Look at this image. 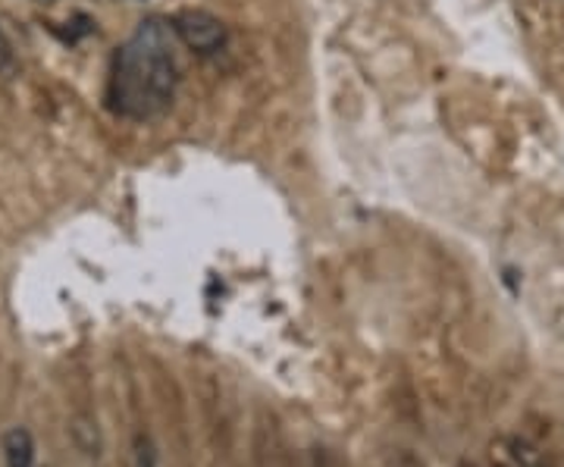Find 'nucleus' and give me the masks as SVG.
<instances>
[{
    "mask_svg": "<svg viewBox=\"0 0 564 467\" xmlns=\"http://www.w3.org/2000/svg\"><path fill=\"white\" fill-rule=\"evenodd\" d=\"M176 32L161 17L139 22L113 57L107 101L126 120H154L163 113L180 85Z\"/></svg>",
    "mask_w": 564,
    "mask_h": 467,
    "instance_id": "nucleus-1",
    "label": "nucleus"
},
{
    "mask_svg": "<svg viewBox=\"0 0 564 467\" xmlns=\"http://www.w3.org/2000/svg\"><path fill=\"white\" fill-rule=\"evenodd\" d=\"M170 25H173L176 39L202 57H214L229 44V32H226L223 20H217L207 10H182L170 20Z\"/></svg>",
    "mask_w": 564,
    "mask_h": 467,
    "instance_id": "nucleus-2",
    "label": "nucleus"
},
{
    "mask_svg": "<svg viewBox=\"0 0 564 467\" xmlns=\"http://www.w3.org/2000/svg\"><path fill=\"white\" fill-rule=\"evenodd\" d=\"M3 461L7 467H35V439L25 427H10L3 433Z\"/></svg>",
    "mask_w": 564,
    "mask_h": 467,
    "instance_id": "nucleus-3",
    "label": "nucleus"
},
{
    "mask_svg": "<svg viewBox=\"0 0 564 467\" xmlns=\"http://www.w3.org/2000/svg\"><path fill=\"white\" fill-rule=\"evenodd\" d=\"M499 452H502L505 465L511 467H552L543 448L533 446L530 439H521V436H508V439H502V443H499Z\"/></svg>",
    "mask_w": 564,
    "mask_h": 467,
    "instance_id": "nucleus-4",
    "label": "nucleus"
},
{
    "mask_svg": "<svg viewBox=\"0 0 564 467\" xmlns=\"http://www.w3.org/2000/svg\"><path fill=\"white\" fill-rule=\"evenodd\" d=\"M20 69V61H17V51L7 39V32L0 29V79H10L13 73Z\"/></svg>",
    "mask_w": 564,
    "mask_h": 467,
    "instance_id": "nucleus-5",
    "label": "nucleus"
},
{
    "mask_svg": "<svg viewBox=\"0 0 564 467\" xmlns=\"http://www.w3.org/2000/svg\"><path fill=\"white\" fill-rule=\"evenodd\" d=\"M135 467H163L161 455H158V448H154V443L148 436L135 439Z\"/></svg>",
    "mask_w": 564,
    "mask_h": 467,
    "instance_id": "nucleus-6",
    "label": "nucleus"
},
{
    "mask_svg": "<svg viewBox=\"0 0 564 467\" xmlns=\"http://www.w3.org/2000/svg\"><path fill=\"white\" fill-rule=\"evenodd\" d=\"M496 467H511V465H505V461H502V465H496Z\"/></svg>",
    "mask_w": 564,
    "mask_h": 467,
    "instance_id": "nucleus-7",
    "label": "nucleus"
},
{
    "mask_svg": "<svg viewBox=\"0 0 564 467\" xmlns=\"http://www.w3.org/2000/svg\"><path fill=\"white\" fill-rule=\"evenodd\" d=\"M462 467H477V465H462Z\"/></svg>",
    "mask_w": 564,
    "mask_h": 467,
    "instance_id": "nucleus-8",
    "label": "nucleus"
}]
</instances>
